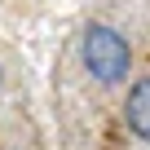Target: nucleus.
I'll return each mask as SVG.
<instances>
[{"label": "nucleus", "instance_id": "1", "mask_svg": "<svg viewBox=\"0 0 150 150\" xmlns=\"http://www.w3.org/2000/svg\"><path fill=\"white\" fill-rule=\"evenodd\" d=\"M128 66H132V49H128V40L115 31V27H106V22H93L88 31H84V71L93 75L97 84H124L128 80Z\"/></svg>", "mask_w": 150, "mask_h": 150}, {"label": "nucleus", "instance_id": "2", "mask_svg": "<svg viewBox=\"0 0 150 150\" xmlns=\"http://www.w3.org/2000/svg\"><path fill=\"white\" fill-rule=\"evenodd\" d=\"M124 124H128L132 137H141L150 146V75L128 88V97H124Z\"/></svg>", "mask_w": 150, "mask_h": 150}]
</instances>
